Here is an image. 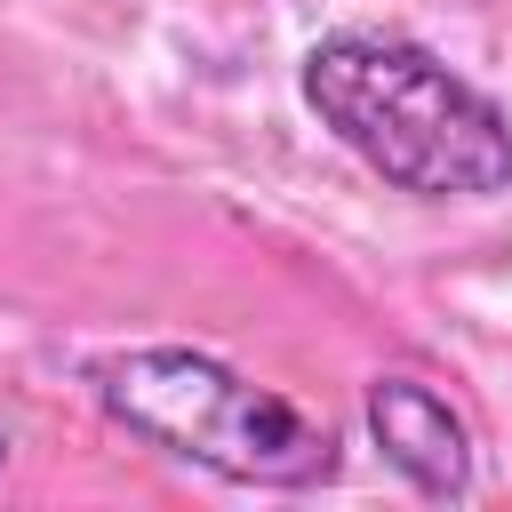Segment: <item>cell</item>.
Masks as SVG:
<instances>
[{"mask_svg": "<svg viewBox=\"0 0 512 512\" xmlns=\"http://www.w3.org/2000/svg\"><path fill=\"white\" fill-rule=\"evenodd\" d=\"M304 112L408 200H504L512 192V112L456 72L440 48L376 24H336L296 64Z\"/></svg>", "mask_w": 512, "mask_h": 512, "instance_id": "cell-1", "label": "cell"}, {"mask_svg": "<svg viewBox=\"0 0 512 512\" xmlns=\"http://www.w3.org/2000/svg\"><path fill=\"white\" fill-rule=\"evenodd\" d=\"M88 392L128 440H144L176 464H200L232 488H320L344 464L336 432L312 408H296L288 392L256 384L248 368H232L200 344L96 352Z\"/></svg>", "mask_w": 512, "mask_h": 512, "instance_id": "cell-2", "label": "cell"}, {"mask_svg": "<svg viewBox=\"0 0 512 512\" xmlns=\"http://www.w3.org/2000/svg\"><path fill=\"white\" fill-rule=\"evenodd\" d=\"M360 416H368L376 456H384L424 504H464V496L480 488L472 424H464V408H456L440 384H424V376H376L368 400H360Z\"/></svg>", "mask_w": 512, "mask_h": 512, "instance_id": "cell-3", "label": "cell"}, {"mask_svg": "<svg viewBox=\"0 0 512 512\" xmlns=\"http://www.w3.org/2000/svg\"><path fill=\"white\" fill-rule=\"evenodd\" d=\"M0 464H8V432H0Z\"/></svg>", "mask_w": 512, "mask_h": 512, "instance_id": "cell-4", "label": "cell"}]
</instances>
